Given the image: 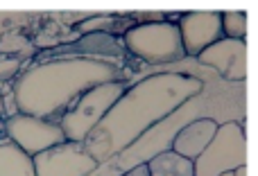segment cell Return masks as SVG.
Returning a JSON list of instances; mask_svg holds the SVG:
<instances>
[{
  "instance_id": "cell-1",
  "label": "cell",
  "mask_w": 258,
  "mask_h": 176,
  "mask_svg": "<svg viewBox=\"0 0 258 176\" xmlns=\"http://www.w3.org/2000/svg\"><path fill=\"white\" fill-rule=\"evenodd\" d=\"M147 172L150 176H195L190 158L177 154V151H165V154L152 158L147 165Z\"/></svg>"
},
{
  "instance_id": "cell-3",
  "label": "cell",
  "mask_w": 258,
  "mask_h": 176,
  "mask_svg": "<svg viewBox=\"0 0 258 176\" xmlns=\"http://www.w3.org/2000/svg\"><path fill=\"white\" fill-rule=\"evenodd\" d=\"M233 176H247V167H245V165H242V167H240V169H238V172H236V174H233Z\"/></svg>"
},
{
  "instance_id": "cell-2",
  "label": "cell",
  "mask_w": 258,
  "mask_h": 176,
  "mask_svg": "<svg viewBox=\"0 0 258 176\" xmlns=\"http://www.w3.org/2000/svg\"><path fill=\"white\" fill-rule=\"evenodd\" d=\"M125 176H150V172H147V165H138V167H134Z\"/></svg>"
},
{
  "instance_id": "cell-4",
  "label": "cell",
  "mask_w": 258,
  "mask_h": 176,
  "mask_svg": "<svg viewBox=\"0 0 258 176\" xmlns=\"http://www.w3.org/2000/svg\"><path fill=\"white\" fill-rule=\"evenodd\" d=\"M222 176H233V174H229V172H224V174H222Z\"/></svg>"
}]
</instances>
